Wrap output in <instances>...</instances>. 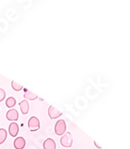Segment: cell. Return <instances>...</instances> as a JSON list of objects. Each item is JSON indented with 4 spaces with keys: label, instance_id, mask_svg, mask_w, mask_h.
<instances>
[{
    "label": "cell",
    "instance_id": "obj_14",
    "mask_svg": "<svg viewBox=\"0 0 130 149\" xmlns=\"http://www.w3.org/2000/svg\"><path fill=\"white\" fill-rule=\"evenodd\" d=\"M6 97V92L4 89L0 88V102H2Z\"/></svg>",
    "mask_w": 130,
    "mask_h": 149
},
{
    "label": "cell",
    "instance_id": "obj_4",
    "mask_svg": "<svg viewBox=\"0 0 130 149\" xmlns=\"http://www.w3.org/2000/svg\"><path fill=\"white\" fill-rule=\"evenodd\" d=\"M62 112L60 110H58L56 107L54 106H50L48 107V116L51 119H57L59 116H62Z\"/></svg>",
    "mask_w": 130,
    "mask_h": 149
},
{
    "label": "cell",
    "instance_id": "obj_9",
    "mask_svg": "<svg viewBox=\"0 0 130 149\" xmlns=\"http://www.w3.org/2000/svg\"><path fill=\"white\" fill-rule=\"evenodd\" d=\"M19 107H20V110L22 112L23 115H27L29 111V104L27 102V100H23L19 103Z\"/></svg>",
    "mask_w": 130,
    "mask_h": 149
},
{
    "label": "cell",
    "instance_id": "obj_13",
    "mask_svg": "<svg viewBox=\"0 0 130 149\" xmlns=\"http://www.w3.org/2000/svg\"><path fill=\"white\" fill-rule=\"evenodd\" d=\"M11 86H12V88L14 89L15 91H20L23 89V86L20 84L17 83L16 81H14V80L11 82Z\"/></svg>",
    "mask_w": 130,
    "mask_h": 149
},
{
    "label": "cell",
    "instance_id": "obj_6",
    "mask_svg": "<svg viewBox=\"0 0 130 149\" xmlns=\"http://www.w3.org/2000/svg\"><path fill=\"white\" fill-rule=\"evenodd\" d=\"M26 146V140L22 136L17 137L14 141V146L16 149H23Z\"/></svg>",
    "mask_w": 130,
    "mask_h": 149
},
{
    "label": "cell",
    "instance_id": "obj_1",
    "mask_svg": "<svg viewBox=\"0 0 130 149\" xmlns=\"http://www.w3.org/2000/svg\"><path fill=\"white\" fill-rule=\"evenodd\" d=\"M60 144L62 145L64 147H71L72 146V145H73V136H72V135L69 132L64 134L63 136L61 137V139H60Z\"/></svg>",
    "mask_w": 130,
    "mask_h": 149
},
{
    "label": "cell",
    "instance_id": "obj_12",
    "mask_svg": "<svg viewBox=\"0 0 130 149\" xmlns=\"http://www.w3.org/2000/svg\"><path fill=\"white\" fill-rule=\"evenodd\" d=\"M7 136V132L4 128H0V145H2Z\"/></svg>",
    "mask_w": 130,
    "mask_h": 149
},
{
    "label": "cell",
    "instance_id": "obj_2",
    "mask_svg": "<svg viewBox=\"0 0 130 149\" xmlns=\"http://www.w3.org/2000/svg\"><path fill=\"white\" fill-rule=\"evenodd\" d=\"M28 127L30 131H36L40 128V121L38 120V118L36 116H32L29 118L28 120Z\"/></svg>",
    "mask_w": 130,
    "mask_h": 149
},
{
    "label": "cell",
    "instance_id": "obj_11",
    "mask_svg": "<svg viewBox=\"0 0 130 149\" xmlns=\"http://www.w3.org/2000/svg\"><path fill=\"white\" fill-rule=\"evenodd\" d=\"M16 104H17V101H16V99L13 97V96H10V97H8V98L6 99V106L8 108L14 107L15 106H16Z\"/></svg>",
    "mask_w": 130,
    "mask_h": 149
},
{
    "label": "cell",
    "instance_id": "obj_8",
    "mask_svg": "<svg viewBox=\"0 0 130 149\" xmlns=\"http://www.w3.org/2000/svg\"><path fill=\"white\" fill-rule=\"evenodd\" d=\"M43 147L44 149H56V142L52 138H48L45 140Z\"/></svg>",
    "mask_w": 130,
    "mask_h": 149
},
{
    "label": "cell",
    "instance_id": "obj_7",
    "mask_svg": "<svg viewBox=\"0 0 130 149\" xmlns=\"http://www.w3.org/2000/svg\"><path fill=\"white\" fill-rule=\"evenodd\" d=\"M18 131H19V127H18V125L17 123H11L9 125V128H8V132H9V135L11 136H17V135L18 134Z\"/></svg>",
    "mask_w": 130,
    "mask_h": 149
},
{
    "label": "cell",
    "instance_id": "obj_3",
    "mask_svg": "<svg viewBox=\"0 0 130 149\" xmlns=\"http://www.w3.org/2000/svg\"><path fill=\"white\" fill-rule=\"evenodd\" d=\"M66 130V125L65 120H58L55 125V132L57 136H62Z\"/></svg>",
    "mask_w": 130,
    "mask_h": 149
},
{
    "label": "cell",
    "instance_id": "obj_10",
    "mask_svg": "<svg viewBox=\"0 0 130 149\" xmlns=\"http://www.w3.org/2000/svg\"><path fill=\"white\" fill-rule=\"evenodd\" d=\"M38 97V95L31 91H27L24 95V98L27 99V100H35Z\"/></svg>",
    "mask_w": 130,
    "mask_h": 149
},
{
    "label": "cell",
    "instance_id": "obj_5",
    "mask_svg": "<svg viewBox=\"0 0 130 149\" xmlns=\"http://www.w3.org/2000/svg\"><path fill=\"white\" fill-rule=\"evenodd\" d=\"M6 118L9 121H17L18 119V112L17 109H10L6 113Z\"/></svg>",
    "mask_w": 130,
    "mask_h": 149
}]
</instances>
